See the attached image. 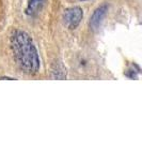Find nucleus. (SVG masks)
Here are the masks:
<instances>
[{
	"instance_id": "nucleus-1",
	"label": "nucleus",
	"mask_w": 142,
	"mask_h": 161,
	"mask_svg": "<svg viewBox=\"0 0 142 161\" xmlns=\"http://www.w3.org/2000/svg\"><path fill=\"white\" fill-rule=\"evenodd\" d=\"M10 44L19 68L28 74H35L40 70V57L32 38L26 31H13Z\"/></svg>"
},
{
	"instance_id": "nucleus-2",
	"label": "nucleus",
	"mask_w": 142,
	"mask_h": 161,
	"mask_svg": "<svg viewBox=\"0 0 142 161\" xmlns=\"http://www.w3.org/2000/svg\"><path fill=\"white\" fill-rule=\"evenodd\" d=\"M84 12L80 7H72L64 12V23L69 29H75L80 24Z\"/></svg>"
},
{
	"instance_id": "nucleus-3",
	"label": "nucleus",
	"mask_w": 142,
	"mask_h": 161,
	"mask_svg": "<svg viewBox=\"0 0 142 161\" xmlns=\"http://www.w3.org/2000/svg\"><path fill=\"white\" fill-rule=\"evenodd\" d=\"M44 0H29L28 2V6L26 8V14L32 16L35 13L38 11V9L41 8V6L43 4Z\"/></svg>"
},
{
	"instance_id": "nucleus-4",
	"label": "nucleus",
	"mask_w": 142,
	"mask_h": 161,
	"mask_svg": "<svg viewBox=\"0 0 142 161\" xmlns=\"http://www.w3.org/2000/svg\"><path fill=\"white\" fill-rule=\"evenodd\" d=\"M105 13H106V7H100L94 12V14H93V16L91 19V23H90L93 28H96L97 26L99 25L100 20L104 17Z\"/></svg>"
}]
</instances>
